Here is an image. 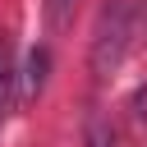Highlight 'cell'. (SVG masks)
Wrapping results in <instances>:
<instances>
[{
    "mask_svg": "<svg viewBox=\"0 0 147 147\" xmlns=\"http://www.w3.org/2000/svg\"><path fill=\"white\" fill-rule=\"evenodd\" d=\"M129 32H133V18H129L124 0H106L101 5V18H96V37H92V74L96 78H106L124 60Z\"/></svg>",
    "mask_w": 147,
    "mask_h": 147,
    "instance_id": "1",
    "label": "cell"
},
{
    "mask_svg": "<svg viewBox=\"0 0 147 147\" xmlns=\"http://www.w3.org/2000/svg\"><path fill=\"white\" fill-rule=\"evenodd\" d=\"M46 69H51V55H46L41 46L28 51V64H23V96H28V101L41 96V87H46Z\"/></svg>",
    "mask_w": 147,
    "mask_h": 147,
    "instance_id": "2",
    "label": "cell"
},
{
    "mask_svg": "<svg viewBox=\"0 0 147 147\" xmlns=\"http://www.w3.org/2000/svg\"><path fill=\"white\" fill-rule=\"evenodd\" d=\"M74 5L78 0H46V28L51 32H64L69 18H74Z\"/></svg>",
    "mask_w": 147,
    "mask_h": 147,
    "instance_id": "4",
    "label": "cell"
},
{
    "mask_svg": "<svg viewBox=\"0 0 147 147\" xmlns=\"http://www.w3.org/2000/svg\"><path fill=\"white\" fill-rule=\"evenodd\" d=\"M9 110H14V74H9V60H5V51H0V129H5Z\"/></svg>",
    "mask_w": 147,
    "mask_h": 147,
    "instance_id": "3",
    "label": "cell"
},
{
    "mask_svg": "<svg viewBox=\"0 0 147 147\" xmlns=\"http://www.w3.org/2000/svg\"><path fill=\"white\" fill-rule=\"evenodd\" d=\"M87 147H115V133H110V129H106L96 115L87 119Z\"/></svg>",
    "mask_w": 147,
    "mask_h": 147,
    "instance_id": "5",
    "label": "cell"
}]
</instances>
